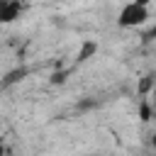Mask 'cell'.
Wrapping results in <instances>:
<instances>
[{"label":"cell","instance_id":"5","mask_svg":"<svg viewBox=\"0 0 156 156\" xmlns=\"http://www.w3.org/2000/svg\"><path fill=\"white\" fill-rule=\"evenodd\" d=\"M154 115H156V110L151 105V98H141V102H139V119L141 122H149Z\"/></svg>","mask_w":156,"mask_h":156},{"label":"cell","instance_id":"8","mask_svg":"<svg viewBox=\"0 0 156 156\" xmlns=\"http://www.w3.org/2000/svg\"><path fill=\"white\" fill-rule=\"evenodd\" d=\"M149 98H151V105H154V110H156V88H154V93H151Z\"/></svg>","mask_w":156,"mask_h":156},{"label":"cell","instance_id":"2","mask_svg":"<svg viewBox=\"0 0 156 156\" xmlns=\"http://www.w3.org/2000/svg\"><path fill=\"white\" fill-rule=\"evenodd\" d=\"M24 12V5L20 0H0V22L10 24L15 20H20V15Z\"/></svg>","mask_w":156,"mask_h":156},{"label":"cell","instance_id":"10","mask_svg":"<svg viewBox=\"0 0 156 156\" xmlns=\"http://www.w3.org/2000/svg\"><path fill=\"white\" fill-rule=\"evenodd\" d=\"M151 146H154V149H156V132H154V134H151Z\"/></svg>","mask_w":156,"mask_h":156},{"label":"cell","instance_id":"6","mask_svg":"<svg viewBox=\"0 0 156 156\" xmlns=\"http://www.w3.org/2000/svg\"><path fill=\"white\" fill-rule=\"evenodd\" d=\"M29 71L22 66V68H15V71H10V73H5V78H2V88H10L12 83H17V80H22L24 76H27Z\"/></svg>","mask_w":156,"mask_h":156},{"label":"cell","instance_id":"7","mask_svg":"<svg viewBox=\"0 0 156 156\" xmlns=\"http://www.w3.org/2000/svg\"><path fill=\"white\" fill-rule=\"evenodd\" d=\"M63 80H66V71H63V73H54V76H51V83H54V85H61Z\"/></svg>","mask_w":156,"mask_h":156},{"label":"cell","instance_id":"3","mask_svg":"<svg viewBox=\"0 0 156 156\" xmlns=\"http://www.w3.org/2000/svg\"><path fill=\"white\" fill-rule=\"evenodd\" d=\"M93 54H98V41H93V39H85V41L80 44L78 54H76V61H78V63H83V61H88Z\"/></svg>","mask_w":156,"mask_h":156},{"label":"cell","instance_id":"4","mask_svg":"<svg viewBox=\"0 0 156 156\" xmlns=\"http://www.w3.org/2000/svg\"><path fill=\"white\" fill-rule=\"evenodd\" d=\"M154 88H156V73H146V76L139 80V85H136L139 95H151Z\"/></svg>","mask_w":156,"mask_h":156},{"label":"cell","instance_id":"1","mask_svg":"<svg viewBox=\"0 0 156 156\" xmlns=\"http://www.w3.org/2000/svg\"><path fill=\"white\" fill-rule=\"evenodd\" d=\"M149 20V7L144 5H136V2H124L122 10L117 12V27L122 29H132V27H141L144 22Z\"/></svg>","mask_w":156,"mask_h":156},{"label":"cell","instance_id":"9","mask_svg":"<svg viewBox=\"0 0 156 156\" xmlns=\"http://www.w3.org/2000/svg\"><path fill=\"white\" fill-rule=\"evenodd\" d=\"M132 2H136V5H144V7H149V0H132Z\"/></svg>","mask_w":156,"mask_h":156}]
</instances>
